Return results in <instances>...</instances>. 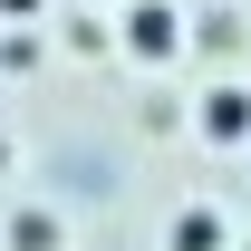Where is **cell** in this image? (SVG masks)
I'll use <instances>...</instances> for the list:
<instances>
[{
	"label": "cell",
	"mask_w": 251,
	"mask_h": 251,
	"mask_svg": "<svg viewBox=\"0 0 251 251\" xmlns=\"http://www.w3.org/2000/svg\"><path fill=\"white\" fill-rule=\"evenodd\" d=\"M193 126H203V145H251V87H242V77H222V87L193 106Z\"/></svg>",
	"instance_id": "cell-1"
},
{
	"label": "cell",
	"mask_w": 251,
	"mask_h": 251,
	"mask_svg": "<svg viewBox=\"0 0 251 251\" xmlns=\"http://www.w3.org/2000/svg\"><path fill=\"white\" fill-rule=\"evenodd\" d=\"M174 20H184L174 0H135V10H126V49H135V58H174V49H184Z\"/></svg>",
	"instance_id": "cell-2"
},
{
	"label": "cell",
	"mask_w": 251,
	"mask_h": 251,
	"mask_svg": "<svg viewBox=\"0 0 251 251\" xmlns=\"http://www.w3.org/2000/svg\"><path fill=\"white\" fill-rule=\"evenodd\" d=\"M222 242H232V232H222L213 203H184V213H174V232H164V251H222Z\"/></svg>",
	"instance_id": "cell-3"
},
{
	"label": "cell",
	"mask_w": 251,
	"mask_h": 251,
	"mask_svg": "<svg viewBox=\"0 0 251 251\" xmlns=\"http://www.w3.org/2000/svg\"><path fill=\"white\" fill-rule=\"evenodd\" d=\"M10 251H58V222H49V213H20V222H10Z\"/></svg>",
	"instance_id": "cell-4"
},
{
	"label": "cell",
	"mask_w": 251,
	"mask_h": 251,
	"mask_svg": "<svg viewBox=\"0 0 251 251\" xmlns=\"http://www.w3.org/2000/svg\"><path fill=\"white\" fill-rule=\"evenodd\" d=\"M0 10H39V0H0Z\"/></svg>",
	"instance_id": "cell-5"
},
{
	"label": "cell",
	"mask_w": 251,
	"mask_h": 251,
	"mask_svg": "<svg viewBox=\"0 0 251 251\" xmlns=\"http://www.w3.org/2000/svg\"><path fill=\"white\" fill-rule=\"evenodd\" d=\"M0 174H10V135H0Z\"/></svg>",
	"instance_id": "cell-6"
}]
</instances>
